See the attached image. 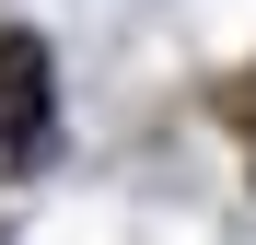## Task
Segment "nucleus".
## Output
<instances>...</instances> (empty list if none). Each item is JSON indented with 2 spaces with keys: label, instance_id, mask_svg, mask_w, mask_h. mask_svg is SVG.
Instances as JSON below:
<instances>
[{
  "label": "nucleus",
  "instance_id": "1",
  "mask_svg": "<svg viewBox=\"0 0 256 245\" xmlns=\"http://www.w3.org/2000/svg\"><path fill=\"white\" fill-rule=\"evenodd\" d=\"M58 129V94H47V47L35 35H0V175H24Z\"/></svg>",
  "mask_w": 256,
  "mask_h": 245
}]
</instances>
